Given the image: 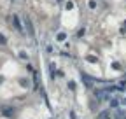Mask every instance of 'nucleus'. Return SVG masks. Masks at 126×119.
<instances>
[{"label":"nucleus","instance_id":"1","mask_svg":"<svg viewBox=\"0 0 126 119\" xmlns=\"http://www.w3.org/2000/svg\"><path fill=\"white\" fill-rule=\"evenodd\" d=\"M14 25H16V28H19V30H21V25H19V19H18V16H14Z\"/></svg>","mask_w":126,"mask_h":119}]
</instances>
